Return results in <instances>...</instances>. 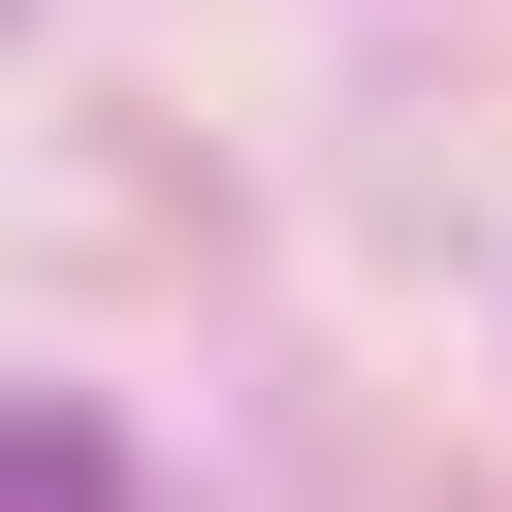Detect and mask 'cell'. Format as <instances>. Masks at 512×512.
<instances>
[{
  "label": "cell",
  "mask_w": 512,
  "mask_h": 512,
  "mask_svg": "<svg viewBox=\"0 0 512 512\" xmlns=\"http://www.w3.org/2000/svg\"><path fill=\"white\" fill-rule=\"evenodd\" d=\"M0 512H128V480H96V448H64V416H0Z\"/></svg>",
  "instance_id": "cell-1"
}]
</instances>
